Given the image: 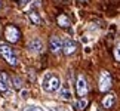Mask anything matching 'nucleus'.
I'll use <instances>...</instances> for the list:
<instances>
[{
    "mask_svg": "<svg viewBox=\"0 0 120 111\" xmlns=\"http://www.w3.org/2000/svg\"><path fill=\"white\" fill-rule=\"evenodd\" d=\"M77 50V43L71 39H64L62 40V52L65 55H73Z\"/></svg>",
    "mask_w": 120,
    "mask_h": 111,
    "instance_id": "423d86ee",
    "label": "nucleus"
},
{
    "mask_svg": "<svg viewBox=\"0 0 120 111\" xmlns=\"http://www.w3.org/2000/svg\"><path fill=\"white\" fill-rule=\"evenodd\" d=\"M56 2H59V3H65V4H70V3H71V0H56Z\"/></svg>",
    "mask_w": 120,
    "mask_h": 111,
    "instance_id": "6ab92c4d",
    "label": "nucleus"
},
{
    "mask_svg": "<svg viewBox=\"0 0 120 111\" xmlns=\"http://www.w3.org/2000/svg\"><path fill=\"white\" fill-rule=\"evenodd\" d=\"M56 22H58V25H59V27H62V28H68V27L71 25L70 18H68L65 13H61V15L56 18Z\"/></svg>",
    "mask_w": 120,
    "mask_h": 111,
    "instance_id": "1a4fd4ad",
    "label": "nucleus"
},
{
    "mask_svg": "<svg viewBox=\"0 0 120 111\" xmlns=\"http://www.w3.org/2000/svg\"><path fill=\"white\" fill-rule=\"evenodd\" d=\"M76 89H77V95H79V98H85V96H87V92H89V87H87L86 85V80L85 77H79L76 81Z\"/></svg>",
    "mask_w": 120,
    "mask_h": 111,
    "instance_id": "39448f33",
    "label": "nucleus"
},
{
    "mask_svg": "<svg viewBox=\"0 0 120 111\" xmlns=\"http://www.w3.org/2000/svg\"><path fill=\"white\" fill-rule=\"evenodd\" d=\"M9 89V83L4 81L3 78H0V93H6Z\"/></svg>",
    "mask_w": 120,
    "mask_h": 111,
    "instance_id": "4468645a",
    "label": "nucleus"
},
{
    "mask_svg": "<svg viewBox=\"0 0 120 111\" xmlns=\"http://www.w3.org/2000/svg\"><path fill=\"white\" fill-rule=\"evenodd\" d=\"M114 56H116V59L120 62V43L116 46V49H114Z\"/></svg>",
    "mask_w": 120,
    "mask_h": 111,
    "instance_id": "dca6fc26",
    "label": "nucleus"
},
{
    "mask_svg": "<svg viewBox=\"0 0 120 111\" xmlns=\"http://www.w3.org/2000/svg\"><path fill=\"white\" fill-rule=\"evenodd\" d=\"M21 95H22V98H24V99H27V98H28V90H22Z\"/></svg>",
    "mask_w": 120,
    "mask_h": 111,
    "instance_id": "a211bd4d",
    "label": "nucleus"
},
{
    "mask_svg": "<svg viewBox=\"0 0 120 111\" xmlns=\"http://www.w3.org/2000/svg\"><path fill=\"white\" fill-rule=\"evenodd\" d=\"M19 37H21V33L15 25H8L6 28H4V39H6L9 43H16V41L19 40Z\"/></svg>",
    "mask_w": 120,
    "mask_h": 111,
    "instance_id": "7ed1b4c3",
    "label": "nucleus"
},
{
    "mask_svg": "<svg viewBox=\"0 0 120 111\" xmlns=\"http://www.w3.org/2000/svg\"><path fill=\"white\" fill-rule=\"evenodd\" d=\"M114 102H116V95H114V93H108L104 98L102 105H104V108H111L113 105H114Z\"/></svg>",
    "mask_w": 120,
    "mask_h": 111,
    "instance_id": "9d476101",
    "label": "nucleus"
},
{
    "mask_svg": "<svg viewBox=\"0 0 120 111\" xmlns=\"http://www.w3.org/2000/svg\"><path fill=\"white\" fill-rule=\"evenodd\" d=\"M28 49L31 52H34V53H40L41 50H43V41L40 39H33L28 43Z\"/></svg>",
    "mask_w": 120,
    "mask_h": 111,
    "instance_id": "6e6552de",
    "label": "nucleus"
},
{
    "mask_svg": "<svg viewBox=\"0 0 120 111\" xmlns=\"http://www.w3.org/2000/svg\"><path fill=\"white\" fill-rule=\"evenodd\" d=\"M24 111H33V107H27V108H25Z\"/></svg>",
    "mask_w": 120,
    "mask_h": 111,
    "instance_id": "412c9836",
    "label": "nucleus"
},
{
    "mask_svg": "<svg viewBox=\"0 0 120 111\" xmlns=\"http://www.w3.org/2000/svg\"><path fill=\"white\" fill-rule=\"evenodd\" d=\"M41 87L46 92H55L61 87V80H59V77L53 76V74L46 73L43 77V81H41Z\"/></svg>",
    "mask_w": 120,
    "mask_h": 111,
    "instance_id": "f257e3e1",
    "label": "nucleus"
},
{
    "mask_svg": "<svg viewBox=\"0 0 120 111\" xmlns=\"http://www.w3.org/2000/svg\"><path fill=\"white\" fill-rule=\"evenodd\" d=\"M59 96H61L62 99H71V90H70V87H68V85L65 86H62V89L59 90Z\"/></svg>",
    "mask_w": 120,
    "mask_h": 111,
    "instance_id": "9b49d317",
    "label": "nucleus"
},
{
    "mask_svg": "<svg viewBox=\"0 0 120 111\" xmlns=\"http://www.w3.org/2000/svg\"><path fill=\"white\" fill-rule=\"evenodd\" d=\"M13 2H15L18 6H21V7H22V6H25V4H28L31 0H13Z\"/></svg>",
    "mask_w": 120,
    "mask_h": 111,
    "instance_id": "f3484780",
    "label": "nucleus"
},
{
    "mask_svg": "<svg viewBox=\"0 0 120 111\" xmlns=\"http://www.w3.org/2000/svg\"><path fill=\"white\" fill-rule=\"evenodd\" d=\"M28 18H30V21L33 22L34 25H40V24H41V18L39 16V13H36V12H30V13H28Z\"/></svg>",
    "mask_w": 120,
    "mask_h": 111,
    "instance_id": "f8f14e48",
    "label": "nucleus"
},
{
    "mask_svg": "<svg viewBox=\"0 0 120 111\" xmlns=\"http://www.w3.org/2000/svg\"><path fill=\"white\" fill-rule=\"evenodd\" d=\"M49 49H50V52H53V53L61 52L62 50V40L56 36H52L50 40H49Z\"/></svg>",
    "mask_w": 120,
    "mask_h": 111,
    "instance_id": "0eeeda50",
    "label": "nucleus"
},
{
    "mask_svg": "<svg viewBox=\"0 0 120 111\" xmlns=\"http://www.w3.org/2000/svg\"><path fill=\"white\" fill-rule=\"evenodd\" d=\"M0 6H2V3H0Z\"/></svg>",
    "mask_w": 120,
    "mask_h": 111,
    "instance_id": "5701e85b",
    "label": "nucleus"
},
{
    "mask_svg": "<svg viewBox=\"0 0 120 111\" xmlns=\"http://www.w3.org/2000/svg\"><path fill=\"white\" fill-rule=\"evenodd\" d=\"M77 105H79V110H85L87 107V101L85 98H80V101L77 102Z\"/></svg>",
    "mask_w": 120,
    "mask_h": 111,
    "instance_id": "2eb2a0df",
    "label": "nucleus"
},
{
    "mask_svg": "<svg viewBox=\"0 0 120 111\" xmlns=\"http://www.w3.org/2000/svg\"><path fill=\"white\" fill-rule=\"evenodd\" d=\"M79 2H82V3H85V2H87V0H79Z\"/></svg>",
    "mask_w": 120,
    "mask_h": 111,
    "instance_id": "4be33fe9",
    "label": "nucleus"
},
{
    "mask_svg": "<svg viewBox=\"0 0 120 111\" xmlns=\"http://www.w3.org/2000/svg\"><path fill=\"white\" fill-rule=\"evenodd\" d=\"M111 85H113V78L110 76L108 71H102L99 76V90L101 92H107L111 89Z\"/></svg>",
    "mask_w": 120,
    "mask_h": 111,
    "instance_id": "20e7f679",
    "label": "nucleus"
},
{
    "mask_svg": "<svg viewBox=\"0 0 120 111\" xmlns=\"http://www.w3.org/2000/svg\"><path fill=\"white\" fill-rule=\"evenodd\" d=\"M12 85H13V87H15V89H21L22 87V80L19 77H12Z\"/></svg>",
    "mask_w": 120,
    "mask_h": 111,
    "instance_id": "ddd939ff",
    "label": "nucleus"
},
{
    "mask_svg": "<svg viewBox=\"0 0 120 111\" xmlns=\"http://www.w3.org/2000/svg\"><path fill=\"white\" fill-rule=\"evenodd\" d=\"M98 111H101V110H98Z\"/></svg>",
    "mask_w": 120,
    "mask_h": 111,
    "instance_id": "b1692460",
    "label": "nucleus"
},
{
    "mask_svg": "<svg viewBox=\"0 0 120 111\" xmlns=\"http://www.w3.org/2000/svg\"><path fill=\"white\" fill-rule=\"evenodd\" d=\"M33 111H43V108H40V107H33Z\"/></svg>",
    "mask_w": 120,
    "mask_h": 111,
    "instance_id": "aec40b11",
    "label": "nucleus"
},
{
    "mask_svg": "<svg viewBox=\"0 0 120 111\" xmlns=\"http://www.w3.org/2000/svg\"><path fill=\"white\" fill-rule=\"evenodd\" d=\"M0 55L6 59V62L9 64V65L15 67L16 64H18V58H16V55H15V52H13V49L11 48V46L0 44Z\"/></svg>",
    "mask_w": 120,
    "mask_h": 111,
    "instance_id": "f03ea898",
    "label": "nucleus"
}]
</instances>
